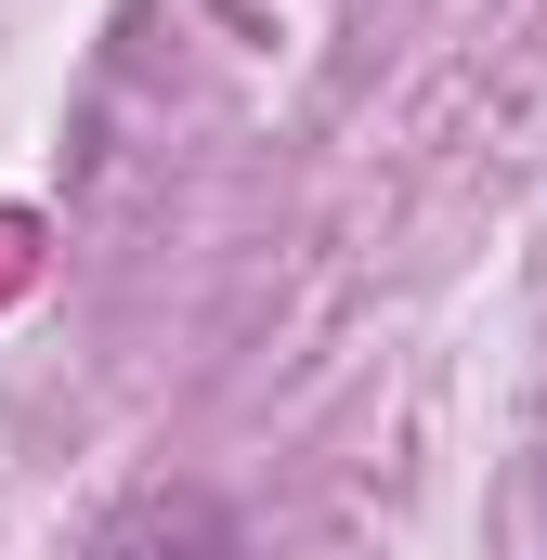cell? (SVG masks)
<instances>
[{
  "mask_svg": "<svg viewBox=\"0 0 547 560\" xmlns=\"http://www.w3.org/2000/svg\"><path fill=\"white\" fill-rule=\"evenodd\" d=\"M79 560H248V535H235L222 495L156 482V495H131V509H105V522L79 535Z\"/></svg>",
  "mask_w": 547,
  "mask_h": 560,
  "instance_id": "6da1fadb",
  "label": "cell"
}]
</instances>
